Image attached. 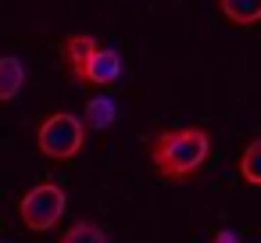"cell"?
<instances>
[{"mask_svg":"<svg viewBox=\"0 0 261 243\" xmlns=\"http://www.w3.org/2000/svg\"><path fill=\"white\" fill-rule=\"evenodd\" d=\"M86 143V122L72 111H54L36 129V147L50 161H72Z\"/></svg>","mask_w":261,"mask_h":243,"instance_id":"obj_2","label":"cell"},{"mask_svg":"<svg viewBox=\"0 0 261 243\" xmlns=\"http://www.w3.org/2000/svg\"><path fill=\"white\" fill-rule=\"evenodd\" d=\"M211 243H240V239H236V232H232V229H218Z\"/></svg>","mask_w":261,"mask_h":243,"instance_id":"obj_11","label":"cell"},{"mask_svg":"<svg viewBox=\"0 0 261 243\" xmlns=\"http://www.w3.org/2000/svg\"><path fill=\"white\" fill-rule=\"evenodd\" d=\"M61 243H111L108 239V232H104V225H97V222H75V225H68L65 232H61Z\"/></svg>","mask_w":261,"mask_h":243,"instance_id":"obj_9","label":"cell"},{"mask_svg":"<svg viewBox=\"0 0 261 243\" xmlns=\"http://www.w3.org/2000/svg\"><path fill=\"white\" fill-rule=\"evenodd\" d=\"M93 50H97V40H93V36H83V33H72V36H65V43H61V58H65L68 72H72V79H75L79 86H86V65H90Z\"/></svg>","mask_w":261,"mask_h":243,"instance_id":"obj_4","label":"cell"},{"mask_svg":"<svg viewBox=\"0 0 261 243\" xmlns=\"http://www.w3.org/2000/svg\"><path fill=\"white\" fill-rule=\"evenodd\" d=\"M218 11L229 25L250 29L261 22V0H218Z\"/></svg>","mask_w":261,"mask_h":243,"instance_id":"obj_7","label":"cell"},{"mask_svg":"<svg viewBox=\"0 0 261 243\" xmlns=\"http://www.w3.org/2000/svg\"><path fill=\"white\" fill-rule=\"evenodd\" d=\"M240 179L250 186H261V136L250 140L240 154Z\"/></svg>","mask_w":261,"mask_h":243,"instance_id":"obj_10","label":"cell"},{"mask_svg":"<svg viewBox=\"0 0 261 243\" xmlns=\"http://www.w3.org/2000/svg\"><path fill=\"white\" fill-rule=\"evenodd\" d=\"M115 118H118V107H115V100H111V97H104V93H100V97H90V100H86V118H83V122H86L93 132L111 129V125H115Z\"/></svg>","mask_w":261,"mask_h":243,"instance_id":"obj_8","label":"cell"},{"mask_svg":"<svg viewBox=\"0 0 261 243\" xmlns=\"http://www.w3.org/2000/svg\"><path fill=\"white\" fill-rule=\"evenodd\" d=\"M25 86V65L22 58L15 54H4L0 58V104H11Z\"/></svg>","mask_w":261,"mask_h":243,"instance_id":"obj_6","label":"cell"},{"mask_svg":"<svg viewBox=\"0 0 261 243\" xmlns=\"http://www.w3.org/2000/svg\"><path fill=\"white\" fill-rule=\"evenodd\" d=\"M65 207H68L65 186H58V182L47 179V182L29 186V193L18 204V214H22V225L29 232H50L58 225V218L65 214Z\"/></svg>","mask_w":261,"mask_h":243,"instance_id":"obj_3","label":"cell"},{"mask_svg":"<svg viewBox=\"0 0 261 243\" xmlns=\"http://www.w3.org/2000/svg\"><path fill=\"white\" fill-rule=\"evenodd\" d=\"M118 75H122V58H118V50L97 47L93 58H90V65H86V83H90V86H111V83H118Z\"/></svg>","mask_w":261,"mask_h":243,"instance_id":"obj_5","label":"cell"},{"mask_svg":"<svg viewBox=\"0 0 261 243\" xmlns=\"http://www.w3.org/2000/svg\"><path fill=\"white\" fill-rule=\"evenodd\" d=\"M150 165L168 182H186L204 168L211 157V132L204 125H182V129H161L147 140Z\"/></svg>","mask_w":261,"mask_h":243,"instance_id":"obj_1","label":"cell"}]
</instances>
